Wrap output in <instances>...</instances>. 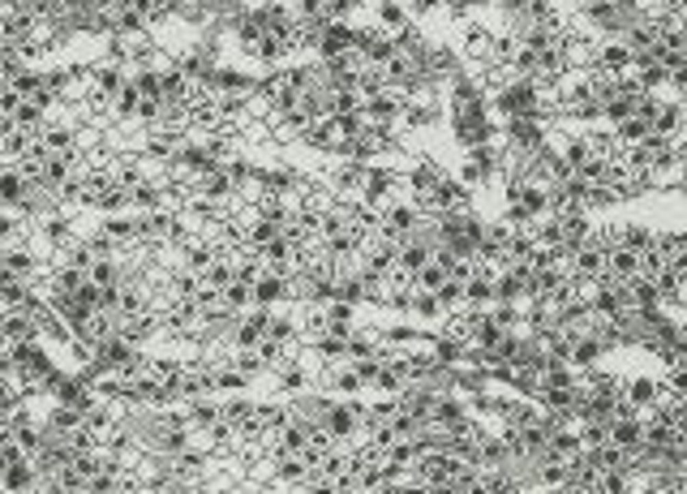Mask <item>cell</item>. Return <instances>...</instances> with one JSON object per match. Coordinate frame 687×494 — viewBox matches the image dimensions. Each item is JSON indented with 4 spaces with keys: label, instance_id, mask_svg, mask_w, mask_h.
Wrapping results in <instances>:
<instances>
[{
    "label": "cell",
    "instance_id": "obj_1",
    "mask_svg": "<svg viewBox=\"0 0 687 494\" xmlns=\"http://www.w3.org/2000/svg\"><path fill=\"white\" fill-rule=\"evenodd\" d=\"M653 254L662 258V267H670V262H683V236H679V232H666V236H658V241H653Z\"/></svg>",
    "mask_w": 687,
    "mask_h": 494
},
{
    "label": "cell",
    "instance_id": "obj_2",
    "mask_svg": "<svg viewBox=\"0 0 687 494\" xmlns=\"http://www.w3.org/2000/svg\"><path fill=\"white\" fill-rule=\"evenodd\" d=\"M253 297H258V306H271V301L284 297V275H258V284H253Z\"/></svg>",
    "mask_w": 687,
    "mask_h": 494
},
{
    "label": "cell",
    "instance_id": "obj_3",
    "mask_svg": "<svg viewBox=\"0 0 687 494\" xmlns=\"http://www.w3.org/2000/svg\"><path fill=\"white\" fill-rule=\"evenodd\" d=\"M0 486H9V490H26V486H35V469H26V465H9L5 473H0Z\"/></svg>",
    "mask_w": 687,
    "mask_h": 494
},
{
    "label": "cell",
    "instance_id": "obj_4",
    "mask_svg": "<svg viewBox=\"0 0 687 494\" xmlns=\"http://www.w3.org/2000/svg\"><path fill=\"white\" fill-rule=\"evenodd\" d=\"M503 108H507V112H511V116H520V112H529V108H533V90H529V86H511V90L503 95Z\"/></svg>",
    "mask_w": 687,
    "mask_h": 494
},
{
    "label": "cell",
    "instance_id": "obj_5",
    "mask_svg": "<svg viewBox=\"0 0 687 494\" xmlns=\"http://www.w3.org/2000/svg\"><path fill=\"white\" fill-rule=\"evenodd\" d=\"M357 412H361V408H353V404H340V408H331V434H353V425H357Z\"/></svg>",
    "mask_w": 687,
    "mask_h": 494
},
{
    "label": "cell",
    "instance_id": "obj_6",
    "mask_svg": "<svg viewBox=\"0 0 687 494\" xmlns=\"http://www.w3.org/2000/svg\"><path fill=\"white\" fill-rule=\"evenodd\" d=\"M623 65H632V47L610 43V47L601 52V69H623Z\"/></svg>",
    "mask_w": 687,
    "mask_h": 494
},
{
    "label": "cell",
    "instance_id": "obj_7",
    "mask_svg": "<svg viewBox=\"0 0 687 494\" xmlns=\"http://www.w3.org/2000/svg\"><path fill=\"white\" fill-rule=\"evenodd\" d=\"M77 288H82V267H65V271L56 275V293H60V297H73Z\"/></svg>",
    "mask_w": 687,
    "mask_h": 494
},
{
    "label": "cell",
    "instance_id": "obj_8",
    "mask_svg": "<svg viewBox=\"0 0 687 494\" xmlns=\"http://www.w3.org/2000/svg\"><path fill=\"white\" fill-rule=\"evenodd\" d=\"M412 219H417V211H412V206H391V211H387V232H404V228H412Z\"/></svg>",
    "mask_w": 687,
    "mask_h": 494
},
{
    "label": "cell",
    "instance_id": "obj_9",
    "mask_svg": "<svg viewBox=\"0 0 687 494\" xmlns=\"http://www.w3.org/2000/svg\"><path fill=\"white\" fill-rule=\"evenodd\" d=\"M645 134H649V121H623L619 125V142H623V147H636Z\"/></svg>",
    "mask_w": 687,
    "mask_h": 494
},
{
    "label": "cell",
    "instance_id": "obj_10",
    "mask_svg": "<svg viewBox=\"0 0 687 494\" xmlns=\"http://www.w3.org/2000/svg\"><path fill=\"white\" fill-rule=\"evenodd\" d=\"M623 249H632V254H645L649 245H653V236L645 232V228H627V232H623V241H619Z\"/></svg>",
    "mask_w": 687,
    "mask_h": 494
},
{
    "label": "cell",
    "instance_id": "obj_11",
    "mask_svg": "<svg viewBox=\"0 0 687 494\" xmlns=\"http://www.w3.org/2000/svg\"><path fill=\"white\" fill-rule=\"evenodd\" d=\"M627 395H632V404H653V395H658V382H653V378H636Z\"/></svg>",
    "mask_w": 687,
    "mask_h": 494
},
{
    "label": "cell",
    "instance_id": "obj_12",
    "mask_svg": "<svg viewBox=\"0 0 687 494\" xmlns=\"http://www.w3.org/2000/svg\"><path fill=\"white\" fill-rule=\"evenodd\" d=\"M425 258H429V254H425L421 245H404V249H399V262H404V271H417V267H425Z\"/></svg>",
    "mask_w": 687,
    "mask_h": 494
},
{
    "label": "cell",
    "instance_id": "obj_13",
    "mask_svg": "<svg viewBox=\"0 0 687 494\" xmlns=\"http://www.w3.org/2000/svg\"><path fill=\"white\" fill-rule=\"evenodd\" d=\"M95 86H99V95L121 90V73H116V69H99V73H95Z\"/></svg>",
    "mask_w": 687,
    "mask_h": 494
},
{
    "label": "cell",
    "instance_id": "obj_14",
    "mask_svg": "<svg viewBox=\"0 0 687 494\" xmlns=\"http://www.w3.org/2000/svg\"><path fill=\"white\" fill-rule=\"evenodd\" d=\"M584 159H588V142H571L567 147V168H580Z\"/></svg>",
    "mask_w": 687,
    "mask_h": 494
},
{
    "label": "cell",
    "instance_id": "obj_15",
    "mask_svg": "<svg viewBox=\"0 0 687 494\" xmlns=\"http://www.w3.org/2000/svg\"><path fill=\"white\" fill-rule=\"evenodd\" d=\"M412 297H417V310H421L425 318L438 314V297H429V293H412Z\"/></svg>",
    "mask_w": 687,
    "mask_h": 494
},
{
    "label": "cell",
    "instance_id": "obj_16",
    "mask_svg": "<svg viewBox=\"0 0 687 494\" xmlns=\"http://www.w3.org/2000/svg\"><path fill=\"white\" fill-rule=\"evenodd\" d=\"M486 47H490V35H486V30H469V52L477 56V52H486Z\"/></svg>",
    "mask_w": 687,
    "mask_h": 494
},
{
    "label": "cell",
    "instance_id": "obj_17",
    "mask_svg": "<svg viewBox=\"0 0 687 494\" xmlns=\"http://www.w3.org/2000/svg\"><path fill=\"white\" fill-rule=\"evenodd\" d=\"M86 249L95 254V258H108V254H112V241H108V236H95V241H90Z\"/></svg>",
    "mask_w": 687,
    "mask_h": 494
},
{
    "label": "cell",
    "instance_id": "obj_18",
    "mask_svg": "<svg viewBox=\"0 0 687 494\" xmlns=\"http://www.w3.org/2000/svg\"><path fill=\"white\" fill-rule=\"evenodd\" d=\"M382 18H387V22H399V18H404V13H399L395 5H382Z\"/></svg>",
    "mask_w": 687,
    "mask_h": 494
}]
</instances>
